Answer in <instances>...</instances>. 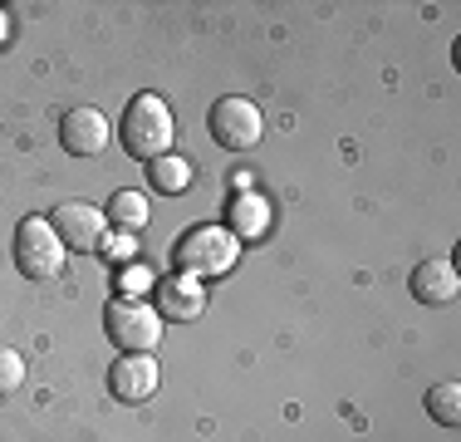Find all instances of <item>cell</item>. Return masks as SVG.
<instances>
[{"label": "cell", "mask_w": 461, "mask_h": 442, "mask_svg": "<svg viewBox=\"0 0 461 442\" xmlns=\"http://www.w3.org/2000/svg\"><path fill=\"white\" fill-rule=\"evenodd\" d=\"M172 138H177V118H172V104L162 94H138L133 104L123 108V118H118V143H123V152L138 162L167 158Z\"/></svg>", "instance_id": "6da1fadb"}, {"label": "cell", "mask_w": 461, "mask_h": 442, "mask_svg": "<svg viewBox=\"0 0 461 442\" xmlns=\"http://www.w3.org/2000/svg\"><path fill=\"white\" fill-rule=\"evenodd\" d=\"M64 261H69V251L45 216H25L15 226V265L25 281H59Z\"/></svg>", "instance_id": "7a4b0ae2"}, {"label": "cell", "mask_w": 461, "mask_h": 442, "mask_svg": "<svg viewBox=\"0 0 461 442\" xmlns=\"http://www.w3.org/2000/svg\"><path fill=\"white\" fill-rule=\"evenodd\" d=\"M206 128H212V138L221 143L226 152H246V148H256L260 133H266V114H260L256 98L226 94V98H216V104H212Z\"/></svg>", "instance_id": "3957f363"}, {"label": "cell", "mask_w": 461, "mask_h": 442, "mask_svg": "<svg viewBox=\"0 0 461 442\" xmlns=\"http://www.w3.org/2000/svg\"><path fill=\"white\" fill-rule=\"evenodd\" d=\"M104 325H108V339L123 354H152L162 339V315L148 300H128V295L123 300H108Z\"/></svg>", "instance_id": "277c9868"}, {"label": "cell", "mask_w": 461, "mask_h": 442, "mask_svg": "<svg viewBox=\"0 0 461 442\" xmlns=\"http://www.w3.org/2000/svg\"><path fill=\"white\" fill-rule=\"evenodd\" d=\"M236 251H240V241L230 236L226 226H196V231H186V236H182L177 265L186 275H196V281H206V275L230 271V265H236Z\"/></svg>", "instance_id": "5b68a950"}, {"label": "cell", "mask_w": 461, "mask_h": 442, "mask_svg": "<svg viewBox=\"0 0 461 442\" xmlns=\"http://www.w3.org/2000/svg\"><path fill=\"white\" fill-rule=\"evenodd\" d=\"M59 143H64L69 158H98V152L113 143V124H108L104 108L79 104V108H69V114L59 118Z\"/></svg>", "instance_id": "8992f818"}, {"label": "cell", "mask_w": 461, "mask_h": 442, "mask_svg": "<svg viewBox=\"0 0 461 442\" xmlns=\"http://www.w3.org/2000/svg\"><path fill=\"white\" fill-rule=\"evenodd\" d=\"M50 226L59 231L64 251H98V246H104V236H108L104 207H89V202H64V207H54Z\"/></svg>", "instance_id": "52a82bcc"}, {"label": "cell", "mask_w": 461, "mask_h": 442, "mask_svg": "<svg viewBox=\"0 0 461 442\" xmlns=\"http://www.w3.org/2000/svg\"><path fill=\"white\" fill-rule=\"evenodd\" d=\"M162 383V364L152 354H123V359L108 369V393L118 403H148Z\"/></svg>", "instance_id": "ba28073f"}, {"label": "cell", "mask_w": 461, "mask_h": 442, "mask_svg": "<svg viewBox=\"0 0 461 442\" xmlns=\"http://www.w3.org/2000/svg\"><path fill=\"white\" fill-rule=\"evenodd\" d=\"M206 309V285L196 275H162L158 281V315L162 319H196Z\"/></svg>", "instance_id": "9c48e42d"}, {"label": "cell", "mask_w": 461, "mask_h": 442, "mask_svg": "<svg viewBox=\"0 0 461 442\" xmlns=\"http://www.w3.org/2000/svg\"><path fill=\"white\" fill-rule=\"evenodd\" d=\"M456 290H461V275H456V265L447 256H432V261H422L412 271V295L422 305H447Z\"/></svg>", "instance_id": "30bf717a"}, {"label": "cell", "mask_w": 461, "mask_h": 442, "mask_svg": "<svg viewBox=\"0 0 461 442\" xmlns=\"http://www.w3.org/2000/svg\"><path fill=\"white\" fill-rule=\"evenodd\" d=\"M266 226H270V202L266 197H256V192L230 197V236L256 241V236H266Z\"/></svg>", "instance_id": "8fae6325"}, {"label": "cell", "mask_w": 461, "mask_h": 442, "mask_svg": "<svg viewBox=\"0 0 461 442\" xmlns=\"http://www.w3.org/2000/svg\"><path fill=\"white\" fill-rule=\"evenodd\" d=\"M148 182L158 187V192H172V197H177V192H186V187H192V162H186V158H172V152H167V158L148 162Z\"/></svg>", "instance_id": "7c38bea8"}, {"label": "cell", "mask_w": 461, "mask_h": 442, "mask_svg": "<svg viewBox=\"0 0 461 442\" xmlns=\"http://www.w3.org/2000/svg\"><path fill=\"white\" fill-rule=\"evenodd\" d=\"M422 403H427V413H432L442 428H456L461 423V383H432Z\"/></svg>", "instance_id": "4fadbf2b"}, {"label": "cell", "mask_w": 461, "mask_h": 442, "mask_svg": "<svg viewBox=\"0 0 461 442\" xmlns=\"http://www.w3.org/2000/svg\"><path fill=\"white\" fill-rule=\"evenodd\" d=\"M108 216H113L123 231H138L142 221H148V197H142V192H113V202H108Z\"/></svg>", "instance_id": "5bb4252c"}, {"label": "cell", "mask_w": 461, "mask_h": 442, "mask_svg": "<svg viewBox=\"0 0 461 442\" xmlns=\"http://www.w3.org/2000/svg\"><path fill=\"white\" fill-rule=\"evenodd\" d=\"M25 383V359L15 349H0V398H10Z\"/></svg>", "instance_id": "9a60e30c"}, {"label": "cell", "mask_w": 461, "mask_h": 442, "mask_svg": "<svg viewBox=\"0 0 461 442\" xmlns=\"http://www.w3.org/2000/svg\"><path fill=\"white\" fill-rule=\"evenodd\" d=\"M133 246H138L133 231H118V236H104V246H98V251H108L113 261H133Z\"/></svg>", "instance_id": "2e32d148"}, {"label": "cell", "mask_w": 461, "mask_h": 442, "mask_svg": "<svg viewBox=\"0 0 461 442\" xmlns=\"http://www.w3.org/2000/svg\"><path fill=\"white\" fill-rule=\"evenodd\" d=\"M5 30H10V25H5V15H0V40H5Z\"/></svg>", "instance_id": "e0dca14e"}]
</instances>
